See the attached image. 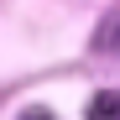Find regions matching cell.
Returning <instances> with one entry per match:
<instances>
[{
	"mask_svg": "<svg viewBox=\"0 0 120 120\" xmlns=\"http://www.w3.org/2000/svg\"><path fill=\"white\" fill-rule=\"evenodd\" d=\"M16 120H52V110H42V105H31V110H21Z\"/></svg>",
	"mask_w": 120,
	"mask_h": 120,
	"instance_id": "3957f363",
	"label": "cell"
},
{
	"mask_svg": "<svg viewBox=\"0 0 120 120\" xmlns=\"http://www.w3.org/2000/svg\"><path fill=\"white\" fill-rule=\"evenodd\" d=\"M84 115H89V120H120V89H99Z\"/></svg>",
	"mask_w": 120,
	"mask_h": 120,
	"instance_id": "7a4b0ae2",
	"label": "cell"
},
{
	"mask_svg": "<svg viewBox=\"0 0 120 120\" xmlns=\"http://www.w3.org/2000/svg\"><path fill=\"white\" fill-rule=\"evenodd\" d=\"M89 47H94V52H105V57H120V0H115V5L105 11V21L94 26Z\"/></svg>",
	"mask_w": 120,
	"mask_h": 120,
	"instance_id": "6da1fadb",
	"label": "cell"
}]
</instances>
